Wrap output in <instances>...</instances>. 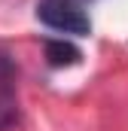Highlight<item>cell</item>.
Instances as JSON below:
<instances>
[{
  "mask_svg": "<svg viewBox=\"0 0 128 131\" xmlns=\"http://www.w3.org/2000/svg\"><path fill=\"white\" fill-rule=\"evenodd\" d=\"M46 58L52 67H73L82 61V52L70 43V40H46Z\"/></svg>",
  "mask_w": 128,
  "mask_h": 131,
  "instance_id": "3",
  "label": "cell"
},
{
  "mask_svg": "<svg viewBox=\"0 0 128 131\" xmlns=\"http://www.w3.org/2000/svg\"><path fill=\"white\" fill-rule=\"evenodd\" d=\"M37 18L58 34L86 37L92 31V21L76 0H37Z\"/></svg>",
  "mask_w": 128,
  "mask_h": 131,
  "instance_id": "1",
  "label": "cell"
},
{
  "mask_svg": "<svg viewBox=\"0 0 128 131\" xmlns=\"http://www.w3.org/2000/svg\"><path fill=\"white\" fill-rule=\"evenodd\" d=\"M18 122V67L15 58L0 49V131Z\"/></svg>",
  "mask_w": 128,
  "mask_h": 131,
  "instance_id": "2",
  "label": "cell"
},
{
  "mask_svg": "<svg viewBox=\"0 0 128 131\" xmlns=\"http://www.w3.org/2000/svg\"><path fill=\"white\" fill-rule=\"evenodd\" d=\"M76 3H86V0H76ZM89 3H92V0H89Z\"/></svg>",
  "mask_w": 128,
  "mask_h": 131,
  "instance_id": "4",
  "label": "cell"
}]
</instances>
